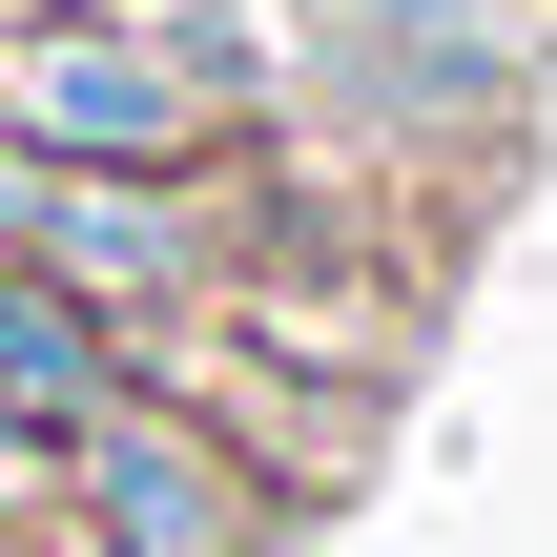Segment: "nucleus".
Returning a JSON list of instances; mask_svg holds the SVG:
<instances>
[{"label": "nucleus", "mask_w": 557, "mask_h": 557, "mask_svg": "<svg viewBox=\"0 0 557 557\" xmlns=\"http://www.w3.org/2000/svg\"><path fill=\"white\" fill-rule=\"evenodd\" d=\"M0 124H21L41 165H103V186H207L248 103L186 62V21H124V0H21V21H0Z\"/></svg>", "instance_id": "obj_1"}, {"label": "nucleus", "mask_w": 557, "mask_h": 557, "mask_svg": "<svg viewBox=\"0 0 557 557\" xmlns=\"http://www.w3.org/2000/svg\"><path fill=\"white\" fill-rule=\"evenodd\" d=\"M62 537L83 557H269V496L227 434H186L165 393H103L62 434Z\"/></svg>", "instance_id": "obj_2"}]
</instances>
